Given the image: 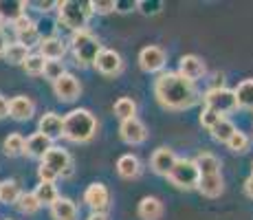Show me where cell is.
<instances>
[{"instance_id":"cell-1","label":"cell","mask_w":253,"mask_h":220,"mask_svg":"<svg viewBox=\"0 0 253 220\" xmlns=\"http://www.w3.org/2000/svg\"><path fill=\"white\" fill-rule=\"evenodd\" d=\"M157 101L168 110H187L198 101V90L194 82L185 80L178 73H161L154 82Z\"/></svg>"},{"instance_id":"cell-2","label":"cell","mask_w":253,"mask_h":220,"mask_svg":"<svg viewBox=\"0 0 253 220\" xmlns=\"http://www.w3.org/2000/svg\"><path fill=\"white\" fill-rule=\"evenodd\" d=\"M97 134V119L90 110L75 108L64 117V139L71 143H86Z\"/></svg>"},{"instance_id":"cell-3","label":"cell","mask_w":253,"mask_h":220,"mask_svg":"<svg viewBox=\"0 0 253 220\" xmlns=\"http://www.w3.org/2000/svg\"><path fill=\"white\" fill-rule=\"evenodd\" d=\"M71 51L75 55L77 64L82 66H88V64H95L97 55L101 53V44L95 36L88 31V29H82V31H75L71 36Z\"/></svg>"},{"instance_id":"cell-4","label":"cell","mask_w":253,"mask_h":220,"mask_svg":"<svg viewBox=\"0 0 253 220\" xmlns=\"http://www.w3.org/2000/svg\"><path fill=\"white\" fill-rule=\"evenodd\" d=\"M57 16H60V22L66 29H71L73 33L82 31L88 22L90 4H82L77 0H64V2H57Z\"/></svg>"},{"instance_id":"cell-5","label":"cell","mask_w":253,"mask_h":220,"mask_svg":"<svg viewBox=\"0 0 253 220\" xmlns=\"http://www.w3.org/2000/svg\"><path fill=\"white\" fill-rule=\"evenodd\" d=\"M168 180L178 189H194L198 187V180H201V172H198L196 161L192 159H178L174 170L168 174Z\"/></svg>"},{"instance_id":"cell-6","label":"cell","mask_w":253,"mask_h":220,"mask_svg":"<svg viewBox=\"0 0 253 220\" xmlns=\"http://www.w3.org/2000/svg\"><path fill=\"white\" fill-rule=\"evenodd\" d=\"M205 106L211 108L218 115H227V112H233L238 108V99H236V90H229V88H209L205 92Z\"/></svg>"},{"instance_id":"cell-7","label":"cell","mask_w":253,"mask_h":220,"mask_svg":"<svg viewBox=\"0 0 253 220\" xmlns=\"http://www.w3.org/2000/svg\"><path fill=\"white\" fill-rule=\"evenodd\" d=\"M84 203L92 209V214H106L110 207V192L104 183H90L84 192Z\"/></svg>"},{"instance_id":"cell-8","label":"cell","mask_w":253,"mask_h":220,"mask_svg":"<svg viewBox=\"0 0 253 220\" xmlns=\"http://www.w3.org/2000/svg\"><path fill=\"white\" fill-rule=\"evenodd\" d=\"M92 66H95L101 75L115 77L124 71V60H121V55L117 51H113V48H101V53L97 55V60Z\"/></svg>"},{"instance_id":"cell-9","label":"cell","mask_w":253,"mask_h":220,"mask_svg":"<svg viewBox=\"0 0 253 220\" xmlns=\"http://www.w3.org/2000/svg\"><path fill=\"white\" fill-rule=\"evenodd\" d=\"M165 62H168V55H165V51H163L161 46H154V44L141 48V53H139V66L143 68L145 73H159V71H163Z\"/></svg>"},{"instance_id":"cell-10","label":"cell","mask_w":253,"mask_h":220,"mask_svg":"<svg viewBox=\"0 0 253 220\" xmlns=\"http://www.w3.org/2000/svg\"><path fill=\"white\" fill-rule=\"evenodd\" d=\"M53 92L60 101H75L82 92V84L75 75L71 73H64L57 82H53Z\"/></svg>"},{"instance_id":"cell-11","label":"cell","mask_w":253,"mask_h":220,"mask_svg":"<svg viewBox=\"0 0 253 220\" xmlns=\"http://www.w3.org/2000/svg\"><path fill=\"white\" fill-rule=\"evenodd\" d=\"M178 156L174 154L172 148H157L152 154V159H150V165H152L154 174L159 176H165L168 178V174L174 170V165H176Z\"/></svg>"},{"instance_id":"cell-12","label":"cell","mask_w":253,"mask_h":220,"mask_svg":"<svg viewBox=\"0 0 253 220\" xmlns=\"http://www.w3.org/2000/svg\"><path fill=\"white\" fill-rule=\"evenodd\" d=\"M119 134H121V139L130 145H139L148 139V130H145L143 121H139L137 117H134V119H128V121H121Z\"/></svg>"},{"instance_id":"cell-13","label":"cell","mask_w":253,"mask_h":220,"mask_svg":"<svg viewBox=\"0 0 253 220\" xmlns=\"http://www.w3.org/2000/svg\"><path fill=\"white\" fill-rule=\"evenodd\" d=\"M38 132H42L48 139H57V136H64V117H60L57 112H46L40 117L38 121Z\"/></svg>"},{"instance_id":"cell-14","label":"cell","mask_w":253,"mask_h":220,"mask_svg":"<svg viewBox=\"0 0 253 220\" xmlns=\"http://www.w3.org/2000/svg\"><path fill=\"white\" fill-rule=\"evenodd\" d=\"M178 75H183L185 80L196 82L205 75V62L198 55H183L178 62Z\"/></svg>"},{"instance_id":"cell-15","label":"cell","mask_w":253,"mask_h":220,"mask_svg":"<svg viewBox=\"0 0 253 220\" xmlns=\"http://www.w3.org/2000/svg\"><path fill=\"white\" fill-rule=\"evenodd\" d=\"M36 112V104L33 99H29L27 95H18L13 99H9V117L16 121H29Z\"/></svg>"},{"instance_id":"cell-16","label":"cell","mask_w":253,"mask_h":220,"mask_svg":"<svg viewBox=\"0 0 253 220\" xmlns=\"http://www.w3.org/2000/svg\"><path fill=\"white\" fill-rule=\"evenodd\" d=\"M42 163L44 165H48V168L51 170H55L57 174H64L66 170L71 168L73 165V161H71V154L66 152L64 148H57V145H53L51 150H48V152L44 154V159H42Z\"/></svg>"},{"instance_id":"cell-17","label":"cell","mask_w":253,"mask_h":220,"mask_svg":"<svg viewBox=\"0 0 253 220\" xmlns=\"http://www.w3.org/2000/svg\"><path fill=\"white\" fill-rule=\"evenodd\" d=\"M51 139L44 136L42 132H36L27 139V145H24V154L31 156V159H44V154L51 150Z\"/></svg>"},{"instance_id":"cell-18","label":"cell","mask_w":253,"mask_h":220,"mask_svg":"<svg viewBox=\"0 0 253 220\" xmlns=\"http://www.w3.org/2000/svg\"><path fill=\"white\" fill-rule=\"evenodd\" d=\"M40 55L44 60H62L66 55V42L62 38L48 36L40 42Z\"/></svg>"},{"instance_id":"cell-19","label":"cell","mask_w":253,"mask_h":220,"mask_svg":"<svg viewBox=\"0 0 253 220\" xmlns=\"http://www.w3.org/2000/svg\"><path fill=\"white\" fill-rule=\"evenodd\" d=\"M137 214L141 220H159L163 216V203L157 196H145L141 198Z\"/></svg>"},{"instance_id":"cell-20","label":"cell","mask_w":253,"mask_h":220,"mask_svg":"<svg viewBox=\"0 0 253 220\" xmlns=\"http://www.w3.org/2000/svg\"><path fill=\"white\" fill-rule=\"evenodd\" d=\"M24 7L27 2L22 0H0V22L13 24L18 18L24 16Z\"/></svg>"},{"instance_id":"cell-21","label":"cell","mask_w":253,"mask_h":220,"mask_svg":"<svg viewBox=\"0 0 253 220\" xmlns=\"http://www.w3.org/2000/svg\"><path fill=\"white\" fill-rule=\"evenodd\" d=\"M51 216L53 220H77V205L71 198H57L51 205Z\"/></svg>"},{"instance_id":"cell-22","label":"cell","mask_w":253,"mask_h":220,"mask_svg":"<svg viewBox=\"0 0 253 220\" xmlns=\"http://www.w3.org/2000/svg\"><path fill=\"white\" fill-rule=\"evenodd\" d=\"M198 192L203 194V196L207 198H216L222 194V189H225V183H222V176L220 174H213V176H201V180H198Z\"/></svg>"},{"instance_id":"cell-23","label":"cell","mask_w":253,"mask_h":220,"mask_svg":"<svg viewBox=\"0 0 253 220\" xmlns=\"http://www.w3.org/2000/svg\"><path fill=\"white\" fill-rule=\"evenodd\" d=\"M117 172L121 178H137L141 174V163L134 154H124L117 161Z\"/></svg>"},{"instance_id":"cell-24","label":"cell","mask_w":253,"mask_h":220,"mask_svg":"<svg viewBox=\"0 0 253 220\" xmlns=\"http://www.w3.org/2000/svg\"><path fill=\"white\" fill-rule=\"evenodd\" d=\"M196 165H198V172L201 176H213V174H220V159L211 152H201L196 156Z\"/></svg>"},{"instance_id":"cell-25","label":"cell","mask_w":253,"mask_h":220,"mask_svg":"<svg viewBox=\"0 0 253 220\" xmlns=\"http://www.w3.org/2000/svg\"><path fill=\"white\" fill-rule=\"evenodd\" d=\"M22 196V189L18 180H2L0 183V203L2 205H16Z\"/></svg>"},{"instance_id":"cell-26","label":"cell","mask_w":253,"mask_h":220,"mask_svg":"<svg viewBox=\"0 0 253 220\" xmlns=\"http://www.w3.org/2000/svg\"><path fill=\"white\" fill-rule=\"evenodd\" d=\"M209 132H211V136L218 141V143H229V141H231V136L238 132V128L231 124L229 119H227V117H222V119L218 121V124L213 126V128L209 130Z\"/></svg>"},{"instance_id":"cell-27","label":"cell","mask_w":253,"mask_h":220,"mask_svg":"<svg viewBox=\"0 0 253 220\" xmlns=\"http://www.w3.org/2000/svg\"><path fill=\"white\" fill-rule=\"evenodd\" d=\"M236 99H238V106H240V108L253 110V80H245L238 84Z\"/></svg>"},{"instance_id":"cell-28","label":"cell","mask_w":253,"mask_h":220,"mask_svg":"<svg viewBox=\"0 0 253 220\" xmlns=\"http://www.w3.org/2000/svg\"><path fill=\"white\" fill-rule=\"evenodd\" d=\"M33 194H36V198L40 200V205H48V207L60 198V194H57V189H55V183H38V187L33 189Z\"/></svg>"},{"instance_id":"cell-29","label":"cell","mask_w":253,"mask_h":220,"mask_svg":"<svg viewBox=\"0 0 253 220\" xmlns=\"http://www.w3.org/2000/svg\"><path fill=\"white\" fill-rule=\"evenodd\" d=\"M29 55H31L29 48L22 46L20 42H9L7 51H4V60H7L9 64H24Z\"/></svg>"},{"instance_id":"cell-30","label":"cell","mask_w":253,"mask_h":220,"mask_svg":"<svg viewBox=\"0 0 253 220\" xmlns=\"http://www.w3.org/2000/svg\"><path fill=\"white\" fill-rule=\"evenodd\" d=\"M115 115L119 117L121 121H128L137 117V104H134L130 97H121V99L115 101Z\"/></svg>"},{"instance_id":"cell-31","label":"cell","mask_w":253,"mask_h":220,"mask_svg":"<svg viewBox=\"0 0 253 220\" xmlns=\"http://www.w3.org/2000/svg\"><path fill=\"white\" fill-rule=\"evenodd\" d=\"M16 207H18V212H20V214H24V216H33V214H36L42 205H40V200L36 198V194H33V192H22V196L16 203Z\"/></svg>"},{"instance_id":"cell-32","label":"cell","mask_w":253,"mask_h":220,"mask_svg":"<svg viewBox=\"0 0 253 220\" xmlns=\"http://www.w3.org/2000/svg\"><path fill=\"white\" fill-rule=\"evenodd\" d=\"M24 145H27V141H24L22 134H9L2 143V150L7 156H18L24 154Z\"/></svg>"},{"instance_id":"cell-33","label":"cell","mask_w":253,"mask_h":220,"mask_svg":"<svg viewBox=\"0 0 253 220\" xmlns=\"http://www.w3.org/2000/svg\"><path fill=\"white\" fill-rule=\"evenodd\" d=\"M18 36V42L22 44V46H27V48H31V46H36V44H40L42 42V33H40V29L33 24V27H29L27 31H20V33H16Z\"/></svg>"},{"instance_id":"cell-34","label":"cell","mask_w":253,"mask_h":220,"mask_svg":"<svg viewBox=\"0 0 253 220\" xmlns=\"http://www.w3.org/2000/svg\"><path fill=\"white\" fill-rule=\"evenodd\" d=\"M44 64H46V60L40 55V53H36V55H29L22 66L29 75L36 77V75H44Z\"/></svg>"},{"instance_id":"cell-35","label":"cell","mask_w":253,"mask_h":220,"mask_svg":"<svg viewBox=\"0 0 253 220\" xmlns=\"http://www.w3.org/2000/svg\"><path fill=\"white\" fill-rule=\"evenodd\" d=\"M227 145H229V150H231V152L242 154V152H247V150L251 148V139H249V134H245V132H240V130H238L236 134L231 136V141H229V143H227Z\"/></svg>"},{"instance_id":"cell-36","label":"cell","mask_w":253,"mask_h":220,"mask_svg":"<svg viewBox=\"0 0 253 220\" xmlns=\"http://www.w3.org/2000/svg\"><path fill=\"white\" fill-rule=\"evenodd\" d=\"M64 64H62V60H46L44 64V77L48 82H57L62 75H64Z\"/></svg>"},{"instance_id":"cell-37","label":"cell","mask_w":253,"mask_h":220,"mask_svg":"<svg viewBox=\"0 0 253 220\" xmlns=\"http://www.w3.org/2000/svg\"><path fill=\"white\" fill-rule=\"evenodd\" d=\"M88 4H90V11H95V13H110L117 9L115 0H92Z\"/></svg>"},{"instance_id":"cell-38","label":"cell","mask_w":253,"mask_h":220,"mask_svg":"<svg viewBox=\"0 0 253 220\" xmlns=\"http://www.w3.org/2000/svg\"><path fill=\"white\" fill-rule=\"evenodd\" d=\"M220 119H222V117L218 115V112H213L211 108H207V106H205V108H203V112H201V124L205 126L207 130H211Z\"/></svg>"},{"instance_id":"cell-39","label":"cell","mask_w":253,"mask_h":220,"mask_svg":"<svg viewBox=\"0 0 253 220\" xmlns=\"http://www.w3.org/2000/svg\"><path fill=\"white\" fill-rule=\"evenodd\" d=\"M57 176L60 174H57L55 170H51L48 165H44V163L38 168V178H40V183H55Z\"/></svg>"},{"instance_id":"cell-40","label":"cell","mask_w":253,"mask_h":220,"mask_svg":"<svg viewBox=\"0 0 253 220\" xmlns=\"http://www.w3.org/2000/svg\"><path fill=\"white\" fill-rule=\"evenodd\" d=\"M11 27L16 29V33H20V31H27L29 27H33V20H31V18L27 16V13H24V16H22V18H18V20L13 22Z\"/></svg>"},{"instance_id":"cell-41","label":"cell","mask_w":253,"mask_h":220,"mask_svg":"<svg viewBox=\"0 0 253 220\" xmlns=\"http://www.w3.org/2000/svg\"><path fill=\"white\" fill-rule=\"evenodd\" d=\"M9 117V99L4 95H0V119Z\"/></svg>"},{"instance_id":"cell-42","label":"cell","mask_w":253,"mask_h":220,"mask_svg":"<svg viewBox=\"0 0 253 220\" xmlns=\"http://www.w3.org/2000/svg\"><path fill=\"white\" fill-rule=\"evenodd\" d=\"M7 46H9V40H7V36H4L2 27H0V55H4V51H7Z\"/></svg>"},{"instance_id":"cell-43","label":"cell","mask_w":253,"mask_h":220,"mask_svg":"<svg viewBox=\"0 0 253 220\" xmlns=\"http://www.w3.org/2000/svg\"><path fill=\"white\" fill-rule=\"evenodd\" d=\"M29 4H33V7H38L40 11H48L51 7H57V2H29Z\"/></svg>"},{"instance_id":"cell-44","label":"cell","mask_w":253,"mask_h":220,"mask_svg":"<svg viewBox=\"0 0 253 220\" xmlns=\"http://www.w3.org/2000/svg\"><path fill=\"white\" fill-rule=\"evenodd\" d=\"M245 192H247V196L249 198H253V174L245 180Z\"/></svg>"},{"instance_id":"cell-45","label":"cell","mask_w":253,"mask_h":220,"mask_svg":"<svg viewBox=\"0 0 253 220\" xmlns=\"http://www.w3.org/2000/svg\"><path fill=\"white\" fill-rule=\"evenodd\" d=\"M86 220H108V216H106V214H90Z\"/></svg>"},{"instance_id":"cell-46","label":"cell","mask_w":253,"mask_h":220,"mask_svg":"<svg viewBox=\"0 0 253 220\" xmlns=\"http://www.w3.org/2000/svg\"><path fill=\"white\" fill-rule=\"evenodd\" d=\"M251 174H253V163H251Z\"/></svg>"}]
</instances>
